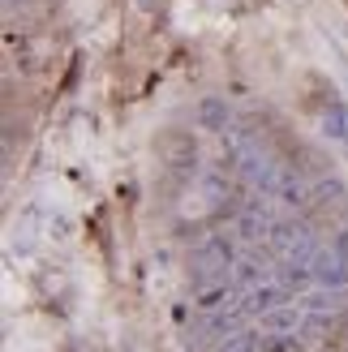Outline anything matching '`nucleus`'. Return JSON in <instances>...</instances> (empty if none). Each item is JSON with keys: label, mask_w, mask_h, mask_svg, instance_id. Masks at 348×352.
Masks as SVG:
<instances>
[{"label": "nucleus", "mask_w": 348, "mask_h": 352, "mask_svg": "<svg viewBox=\"0 0 348 352\" xmlns=\"http://www.w3.org/2000/svg\"><path fill=\"white\" fill-rule=\"evenodd\" d=\"M228 155H232V168L241 172V181H246L254 193L275 198V189H280V181H284V168H280V160L267 151L263 138L232 129V133H228Z\"/></svg>", "instance_id": "obj_1"}, {"label": "nucleus", "mask_w": 348, "mask_h": 352, "mask_svg": "<svg viewBox=\"0 0 348 352\" xmlns=\"http://www.w3.org/2000/svg\"><path fill=\"white\" fill-rule=\"evenodd\" d=\"M228 271H237V250L224 232H211L198 241L194 250V262H189V279H194V292H206V288H219L228 284Z\"/></svg>", "instance_id": "obj_2"}, {"label": "nucleus", "mask_w": 348, "mask_h": 352, "mask_svg": "<svg viewBox=\"0 0 348 352\" xmlns=\"http://www.w3.org/2000/svg\"><path fill=\"white\" fill-rule=\"evenodd\" d=\"M314 288H331V292H348V258L336 245H323L314 258Z\"/></svg>", "instance_id": "obj_3"}, {"label": "nucleus", "mask_w": 348, "mask_h": 352, "mask_svg": "<svg viewBox=\"0 0 348 352\" xmlns=\"http://www.w3.org/2000/svg\"><path fill=\"white\" fill-rule=\"evenodd\" d=\"M258 322H263L267 336H301V327H305V305H301V296H297V301H292V296H288V301H280L275 309H267Z\"/></svg>", "instance_id": "obj_4"}, {"label": "nucleus", "mask_w": 348, "mask_h": 352, "mask_svg": "<svg viewBox=\"0 0 348 352\" xmlns=\"http://www.w3.org/2000/svg\"><path fill=\"white\" fill-rule=\"evenodd\" d=\"M237 232L246 236V241H271V232H275V219L267 215V206L263 202H246L241 206V215H237Z\"/></svg>", "instance_id": "obj_5"}, {"label": "nucleus", "mask_w": 348, "mask_h": 352, "mask_svg": "<svg viewBox=\"0 0 348 352\" xmlns=\"http://www.w3.org/2000/svg\"><path fill=\"white\" fill-rule=\"evenodd\" d=\"M228 103L224 99H206L202 108H198V125L206 129V133H228Z\"/></svg>", "instance_id": "obj_6"}, {"label": "nucleus", "mask_w": 348, "mask_h": 352, "mask_svg": "<svg viewBox=\"0 0 348 352\" xmlns=\"http://www.w3.org/2000/svg\"><path fill=\"white\" fill-rule=\"evenodd\" d=\"M275 202H284V206H301V202H309L301 176L292 172V168H284V181H280V189H275Z\"/></svg>", "instance_id": "obj_7"}, {"label": "nucleus", "mask_w": 348, "mask_h": 352, "mask_svg": "<svg viewBox=\"0 0 348 352\" xmlns=\"http://www.w3.org/2000/svg\"><path fill=\"white\" fill-rule=\"evenodd\" d=\"M323 129H327V138H336V142H348V108L340 99H331V108L323 116Z\"/></svg>", "instance_id": "obj_8"}, {"label": "nucleus", "mask_w": 348, "mask_h": 352, "mask_svg": "<svg viewBox=\"0 0 348 352\" xmlns=\"http://www.w3.org/2000/svg\"><path fill=\"white\" fill-rule=\"evenodd\" d=\"M219 352H263V340H258L254 331L241 327V331H232L228 340H219Z\"/></svg>", "instance_id": "obj_9"}, {"label": "nucleus", "mask_w": 348, "mask_h": 352, "mask_svg": "<svg viewBox=\"0 0 348 352\" xmlns=\"http://www.w3.org/2000/svg\"><path fill=\"white\" fill-rule=\"evenodd\" d=\"M314 202L318 206H344V185L340 181H318L314 185Z\"/></svg>", "instance_id": "obj_10"}, {"label": "nucleus", "mask_w": 348, "mask_h": 352, "mask_svg": "<svg viewBox=\"0 0 348 352\" xmlns=\"http://www.w3.org/2000/svg\"><path fill=\"white\" fill-rule=\"evenodd\" d=\"M263 352H301V336H267Z\"/></svg>", "instance_id": "obj_11"}, {"label": "nucleus", "mask_w": 348, "mask_h": 352, "mask_svg": "<svg viewBox=\"0 0 348 352\" xmlns=\"http://www.w3.org/2000/svg\"><path fill=\"white\" fill-rule=\"evenodd\" d=\"M331 245H336V250H340V254H344V258H348V228H344V232H340V236H336V241H331Z\"/></svg>", "instance_id": "obj_12"}, {"label": "nucleus", "mask_w": 348, "mask_h": 352, "mask_svg": "<svg viewBox=\"0 0 348 352\" xmlns=\"http://www.w3.org/2000/svg\"><path fill=\"white\" fill-rule=\"evenodd\" d=\"M9 5H13V0H9Z\"/></svg>", "instance_id": "obj_13"}]
</instances>
